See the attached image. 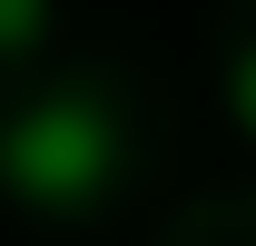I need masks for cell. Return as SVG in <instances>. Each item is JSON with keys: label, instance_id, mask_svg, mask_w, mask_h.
I'll return each mask as SVG.
<instances>
[{"label": "cell", "instance_id": "7a4b0ae2", "mask_svg": "<svg viewBox=\"0 0 256 246\" xmlns=\"http://www.w3.org/2000/svg\"><path fill=\"white\" fill-rule=\"evenodd\" d=\"M50 40V0H0V60H30Z\"/></svg>", "mask_w": 256, "mask_h": 246}, {"label": "cell", "instance_id": "6da1fadb", "mask_svg": "<svg viewBox=\"0 0 256 246\" xmlns=\"http://www.w3.org/2000/svg\"><path fill=\"white\" fill-rule=\"evenodd\" d=\"M118 118L98 89H50L20 118H0V187L40 216H79L118 187Z\"/></svg>", "mask_w": 256, "mask_h": 246}, {"label": "cell", "instance_id": "3957f363", "mask_svg": "<svg viewBox=\"0 0 256 246\" xmlns=\"http://www.w3.org/2000/svg\"><path fill=\"white\" fill-rule=\"evenodd\" d=\"M226 108H236V128L256 138V40L236 50V60H226Z\"/></svg>", "mask_w": 256, "mask_h": 246}]
</instances>
